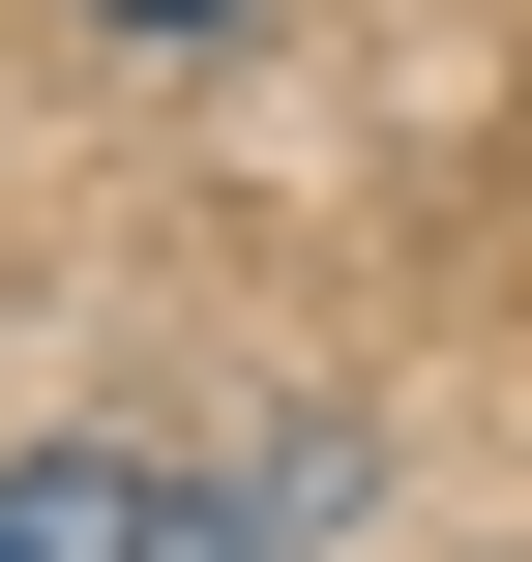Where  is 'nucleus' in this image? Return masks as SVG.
<instances>
[{
	"label": "nucleus",
	"instance_id": "nucleus-1",
	"mask_svg": "<svg viewBox=\"0 0 532 562\" xmlns=\"http://www.w3.org/2000/svg\"><path fill=\"white\" fill-rule=\"evenodd\" d=\"M0 562H267L237 474H148V445H30L0 474Z\"/></svg>",
	"mask_w": 532,
	"mask_h": 562
},
{
	"label": "nucleus",
	"instance_id": "nucleus-2",
	"mask_svg": "<svg viewBox=\"0 0 532 562\" xmlns=\"http://www.w3.org/2000/svg\"><path fill=\"white\" fill-rule=\"evenodd\" d=\"M118 30H237V0H118Z\"/></svg>",
	"mask_w": 532,
	"mask_h": 562
}]
</instances>
